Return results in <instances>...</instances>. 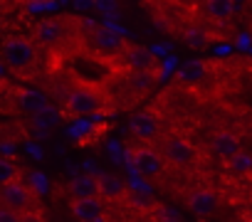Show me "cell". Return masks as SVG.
I'll list each match as a JSON object with an SVG mask.
<instances>
[{
    "label": "cell",
    "mask_w": 252,
    "mask_h": 222,
    "mask_svg": "<svg viewBox=\"0 0 252 222\" xmlns=\"http://www.w3.org/2000/svg\"><path fill=\"white\" fill-rule=\"evenodd\" d=\"M235 10V3L232 0H208L205 3V13L215 20H227Z\"/></svg>",
    "instance_id": "e0dca14e"
},
{
    "label": "cell",
    "mask_w": 252,
    "mask_h": 222,
    "mask_svg": "<svg viewBox=\"0 0 252 222\" xmlns=\"http://www.w3.org/2000/svg\"><path fill=\"white\" fill-rule=\"evenodd\" d=\"M72 215L82 222H104L106 212H104V202L96 195H87V197H72L69 202Z\"/></svg>",
    "instance_id": "277c9868"
},
{
    "label": "cell",
    "mask_w": 252,
    "mask_h": 222,
    "mask_svg": "<svg viewBox=\"0 0 252 222\" xmlns=\"http://www.w3.org/2000/svg\"><path fill=\"white\" fill-rule=\"evenodd\" d=\"M210 146H213V151H215L220 158H225V161H227L232 153H237V151H240V139H237L235 134H230V131H218V134L213 136Z\"/></svg>",
    "instance_id": "7c38bea8"
},
{
    "label": "cell",
    "mask_w": 252,
    "mask_h": 222,
    "mask_svg": "<svg viewBox=\"0 0 252 222\" xmlns=\"http://www.w3.org/2000/svg\"><path fill=\"white\" fill-rule=\"evenodd\" d=\"M94 42L101 52H121L124 50V42L121 37L111 30V28H96L94 30Z\"/></svg>",
    "instance_id": "4fadbf2b"
},
{
    "label": "cell",
    "mask_w": 252,
    "mask_h": 222,
    "mask_svg": "<svg viewBox=\"0 0 252 222\" xmlns=\"http://www.w3.org/2000/svg\"><path fill=\"white\" fill-rule=\"evenodd\" d=\"M101 13H111L114 8H116V0H96V3H94Z\"/></svg>",
    "instance_id": "484cf974"
},
{
    "label": "cell",
    "mask_w": 252,
    "mask_h": 222,
    "mask_svg": "<svg viewBox=\"0 0 252 222\" xmlns=\"http://www.w3.org/2000/svg\"><path fill=\"white\" fill-rule=\"evenodd\" d=\"M227 168L232 170V173H252V156L250 153H245V151H237V153H232L230 158H227Z\"/></svg>",
    "instance_id": "d6986e66"
},
{
    "label": "cell",
    "mask_w": 252,
    "mask_h": 222,
    "mask_svg": "<svg viewBox=\"0 0 252 222\" xmlns=\"http://www.w3.org/2000/svg\"><path fill=\"white\" fill-rule=\"evenodd\" d=\"M129 126H131L134 136H139L144 141L158 139V134H161V121L151 114V111H139V114H134L131 121H129Z\"/></svg>",
    "instance_id": "5b68a950"
},
{
    "label": "cell",
    "mask_w": 252,
    "mask_h": 222,
    "mask_svg": "<svg viewBox=\"0 0 252 222\" xmlns=\"http://www.w3.org/2000/svg\"><path fill=\"white\" fill-rule=\"evenodd\" d=\"M129 200H131V205H134V207H139V210L156 207V200H154V195H151L149 190H134Z\"/></svg>",
    "instance_id": "44dd1931"
},
{
    "label": "cell",
    "mask_w": 252,
    "mask_h": 222,
    "mask_svg": "<svg viewBox=\"0 0 252 222\" xmlns=\"http://www.w3.org/2000/svg\"><path fill=\"white\" fill-rule=\"evenodd\" d=\"M84 168H87L89 173H96V163H94V161H87V163H84Z\"/></svg>",
    "instance_id": "4316f807"
},
{
    "label": "cell",
    "mask_w": 252,
    "mask_h": 222,
    "mask_svg": "<svg viewBox=\"0 0 252 222\" xmlns=\"http://www.w3.org/2000/svg\"><path fill=\"white\" fill-rule=\"evenodd\" d=\"M57 119H60L57 109L47 104V106H42L40 111H35V114H32V126L37 129V134H40V136H47V131L57 124Z\"/></svg>",
    "instance_id": "5bb4252c"
},
{
    "label": "cell",
    "mask_w": 252,
    "mask_h": 222,
    "mask_svg": "<svg viewBox=\"0 0 252 222\" xmlns=\"http://www.w3.org/2000/svg\"><path fill=\"white\" fill-rule=\"evenodd\" d=\"M0 86H3V79H0Z\"/></svg>",
    "instance_id": "83f0119b"
},
{
    "label": "cell",
    "mask_w": 252,
    "mask_h": 222,
    "mask_svg": "<svg viewBox=\"0 0 252 222\" xmlns=\"http://www.w3.org/2000/svg\"><path fill=\"white\" fill-rule=\"evenodd\" d=\"M188 207H190L198 217H208V215H213L215 207H218V195L210 193V190H198V193H193V195L188 197Z\"/></svg>",
    "instance_id": "8fae6325"
},
{
    "label": "cell",
    "mask_w": 252,
    "mask_h": 222,
    "mask_svg": "<svg viewBox=\"0 0 252 222\" xmlns=\"http://www.w3.org/2000/svg\"><path fill=\"white\" fill-rule=\"evenodd\" d=\"M69 193L72 197H87V195H96V180L89 175H77L69 183Z\"/></svg>",
    "instance_id": "2e32d148"
},
{
    "label": "cell",
    "mask_w": 252,
    "mask_h": 222,
    "mask_svg": "<svg viewBox=\"0 0 252 222\" xmlns=\"http://www.w3.org/2000/svg\"><path fill=\"white\" fill-rule=\"evenodd\" d=\"M96 195L104 200H121L126 195V183L114 173H99L96 178Z\"/></svg>",
    "instance_id": "ba28073f"
},
{
    "label": "cell",
    "mask_w": 252,
    "mask_h": 222,
    "mask_svg": "<svg viewBox=\"0 0 252 222\" xmlns=\"http://www.w3.org/2000/svg\"><path fill=\"white\" fill-rule=\"evenodd\" d=\"M15 220H23V215L15 212V210H10V207H5L3 202H0V222H15Z\"/></svg>",
    "instance_id": "d4e9b609"
},
{
    "label": "cell",
    "mask_w": 252,
    "mask_h": 222,
    "mask_svg": "<svg viewBox=\"0 0 252 222\" xmlns=\"http://www.w3.org/2000/svg\"><path fill=\"white\" fill-rule=\"evenodd\" d=\"M129 86L136 91H149L154 86V74L151 69H134V74L129 77Z\"/></svg>",
    "instance_id": "ffe728a7"
},
{
    "label": "cell",
    "mask_w": 252,
    "mask_h": 222,
    "mask_svg": "<svg viewBox=\"0 0 252 222\" xmlns=\"http://www.w3.org/2000/svg\"><path fill=\"white\" fill-rule=\"evenodd\" d=\"M18 106L23 111H28V114H35V111H40L42 106H47V99L42 91H35V89H20L18 91Z\"/></svg>",
    "instance_id": "9a60e30c"
},
{
    "label": "cell",
    "mask_w": 252,
    "mask_h": 222,
    "mask_svg": "<svg viewBox=\"0 0 252 222\" xmlns=\"http://www.w3.org/2000/svg\"><path fill=\"white\" fill-rule=\"evenodd\" d=\"M67 111L72 116H87V114H94L104 106V96L99 89H89V86H82V89H74L67 101H64Z\"/></svg>",
    "instance_id": "3957f363"
},
{
    "label": "cell",
    "mask_w": 252,
    "mask_h": 222,
    "mask_svg": "<svg viewBox=\"0 0 252 222\" xmlns=\"http://www.w3.org/2000/svg\"><path fill=\"white\" fill-rule=\"evenodd\" d=\"M62 20H42L37 28H35V42L40 45H47V47H55L62 42Z\"/></svg>",
    "instance_id": "9c48e42d"
},
{
    "label": "cell",
    "mask_w": 252,
    "mask_h": 222,
    "mask_svg": "<svg viewBox=\"0 0 252 222\" xmlns=\"http://www.w3.org/2000/svg\"><path fill=\"white\" fill-rule=\"evenodd\" d=\"M134 163L146 178H156L163 173V156L154 148H136L134 151Z\"/></svg>",
    "instance_id": "52a82bcc"
},
{
    "label": "cell",
    "mask_w": 252,
    "mask_h": 222,
    "mask_svg": "<svg viewBox=\"0 0 252 222\" xmlns=\"http://www.w3.org/2000/svg\"><path fill=\"white\" fill-rule=\"evenodd\" d=\"M203 74H205V64H203V62H188V64H183V67L178 69V79L186 82V84L200 82Z\"/></svg>",
    "instance_id": "ac0fdd59"
},
{
    "label": "cell",
    "mask_w": 252,
    "mask_h": 222,
    "mask_svg": "<svg viewBox=\"0 0 252 222\" xmlns=\"http://www.w3.org/2000/svg\"><path fill=\"white\" fill-rule=\"evenodd\" d=\"M156 210H158V212H156V217H161V220H181V217H183L178 210H171V207L158 205V202H156Z\"/></svg>",
    "instance_id": "cb8c5ba5"
},
{
    "label": "cell",
    "mask_w": 252,
    "mask_h": 222,
    "mask_svg": "<svg viewBox=\"0 0 252 222\" xmlns=\"http://www.w3.org/2000/svg\"><path fill=\"white\" fill-rule=\"evenodd\" d=\"M186 42H188L190 47H198V50H200V47L208 45V35H205L200 28H190V30L186 32Z\"/></svg>",
    "instance_id": "603a6c76"
},
{
    "label": "cell",
    "mask_w": 252,
    "mask_h": 222,
    "mask_svg": "<svg viewBox=\"0 0 252 222\" xmlns=\"http://www.w3.org/2000/svg\"><path fill=\"white\" fill-rule=\"evenodd\" d=\"M0 59L5 62V67L18 74V77H32V69L37 64V50L32 40L28 37H10L0 47Z\"/></svg>",
    "instance_id": "6da1fadb"
},
{
    "label": "cell",
    "mask_w": 252,
    "mask_h": 222,
    "mask_svg": "<svg viewBox=\"0 0 252 222\" xmlns=\"http://www.w3.org/2000/svg\"><path fill=\"white\" fill-rule=\"evenodd\" d=\"M121 52H124V62L131 69H151L154 67V55L141 45H126Z\"/></svg>",
    "instance_id": "30bf717a"
},
{
    "label": "cell",
    "mask_w": 252,
    "mask_h": 222,
    "mask_svg": "<svg viewBox=\"0 0 252 222\" xmlns=\"http://www.w3.org/2000/svg\"><path fill=\"white\" fill-rule=\"evenodd\" d=\"M0 202H3L5 207H10V210H15V212H20L23 220H25L28 217V210L35 207L37 197H35L32 188H28L25 183H20L15 178V180H10L5 185H0Z\"/></svg>",
    "instance_id": "7a4b0ae2"
},
{
    "label": "cell",
    "mask_w": 252,
    "mask_h": 222,
    "mask_svg": "<svg viewBox=\"0 0 252 222\" xmlns=\"http://www.w3.org/2000/svg\"><path fill=\"white\" fill-rule=\"evenodd\" d=\"M163 156L173 166H188L195 158V148L186 139H168L163 141Z\"/></svg>",
    "instance_id": "8992f818"
},
{
    "label": "cell",
    "mask_w": 252,
    "mask_h": 222,
    "mask_svg": "<svg viewBox=\"0 0 252 222\" xmlns=\"http://www.w3.org/2000/svg\"><path fill=\"white\" fill-rule=\"evenodd\" d=\"M18 178V166L8 158H0V185H5Z\"/></svg>",
    "instance_id": "7402d4cb"
}]
</instances>
